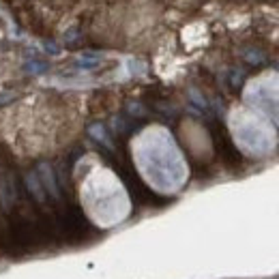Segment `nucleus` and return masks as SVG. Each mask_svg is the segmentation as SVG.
<instances>
[{"label": "nucleus", "mask_w": 279, "mask_h": 279, "mask_svg": "<svg viewBox=\"0 0 279 279\" xmlns=\"http://www.w3.org/2000/svg\"><path fill=\"white\" fill-rule=\"evenodd\" d=\"M39 174H41V185H43V189L49 191L52 198H60V193H58V187H56V179H54V172H52V168L47 163L43 165H39Z\"/></svg>", "instance_id": "nucleus-1"}, {"label": "nucleus", "mask_w": 279, "mask_h": 279, "mask_svg": "<svg viewBox=\"0 0 279 279\" xmlns=\"http://www.w3.org/2000/svg\"><path fill=\"white\" fill-rule=\"evenodd\" d=\"M26 187H28V191L33 193L39 202H43V200H45V189H43V185H41V181L37 179V174H35V172L26 174Z\"/></svg>", "instance_id": "nucleus-2"}, {"label": "nucleus", "mask_w": 279, "mask_h": 279, "mask_svg": "<svg viewBox=\"0 0 279 279\" xmlns=\"http://www.w3.org/2000/svg\"><path fill=\"white\" fill-rule=\"evenodd\" d=\"M101 63V58L95 56V54H84V56H80L75 60V67L78 69H84V71H90V69H97Z\"/></svg>", "instance_id": "nucleus-3"}, {"label": "nucleus", "mask_w": 279, "mask_h": 279, "mask_svg": "<svg viewBox=\"0 0 279 279\" xmlns=\"http://www.w3.org/2000/svg\"><path fill=\"white\" fill-rule=\"evenodd\" d=\"M47 69H49L47 63H41V60H30V63L24 65V71H26V73H45Z\"/></svg>", "instance_id": "nucleus-4"}, {"label": "nucleus", "mask_w": 279, "mask_h": 279, "mask_svg": "<svg viewBox=\"0 0 279 279\" xmlns=\"http://www.w3.org/2000/svg\"><path fill=\"white\" fill-rule=\"evenodd\" d=\"M92 136H95V138H99V140H103V142H108L106 140V133H103V127H92Z\"/></svg>", "instance_id": "nucleus-5"}, {"label": "nucleus", "mask_w": 279, "mask_h": 279, "mask_svg": "<svg viewBox=\"0 0 279 279\" xmlns=\"http://www.w3.org/2000/svg\"><path fill=\"white\" fill-rule=\"evenodd\" d=\"M45 49L52 52V54H56V52H58V47H56V45H52V43H45Z\"/></svg>", "instance_id": "nucleus-6"}]
</instances>
